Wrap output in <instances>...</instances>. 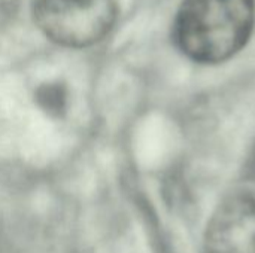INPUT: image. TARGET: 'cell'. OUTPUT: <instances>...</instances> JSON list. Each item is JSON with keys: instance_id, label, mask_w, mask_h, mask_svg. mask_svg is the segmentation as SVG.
I'll use <instances>...</instances> for the list:
<instances>
[{"instance_id": "2", "label": "cell", "mask_w": 255, "mask_h": 253, "mask_svg": "<svg viewBox=\"0 0 255 253\" xmlns=\"http://www.w3.org/2000/svg\"><path fill=\"white\" fill-rule=\"evenodd\" d=\"M118 13L117 0H34L33 18L52 42L84 48L102 40Z\"/></svg>"}, {"instance_id": "3", "label": "cell", "mask_w": 255, "mask_h": 253, "mask_svg": "<svg viewBox=\"0 0 255 253\" xmlns=\"http://www.w3.org/2000/svg\"><path fill=\"white\" fill-rule=\"evenodd\" d=\"M205 253H255V198L235 195L218 206L208 224Z\"/></svg>"}, {"instance_id": "1", "label": "cell", "mask_w": 255, "mask_h": 253, "mask_svg": "<svg viewBox=\"0 0 255 253\" xmlns=\"http://www.w3.org/2000/svg\"><path fill=\"white\" fill-rule=\"evenodd\" d=\"M254 19L255 0H184L173 34L188 58L215 64L247 45Z\"/></svg>"}]
</instances>
